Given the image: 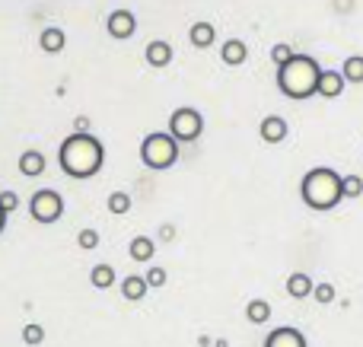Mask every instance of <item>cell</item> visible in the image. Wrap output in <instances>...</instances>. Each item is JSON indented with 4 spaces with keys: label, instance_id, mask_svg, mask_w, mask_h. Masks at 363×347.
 Here are the masks:
<instances>
[{
    "label": "cell",
    "instance_id": "obj_28",
    "mask_svg": "<svg viewBox=\"0 0 363 347\" xmlns=\"http://www.w3.org/2000/svg\"><path fill=\"white\" fill-rule=\"evenodd\" d=\"M313 297H315V303H322V306L335 303V287H332V284H315Z\"/></svg>",
    "mask_w": 363,
    "mask_h": 347
},
{
    "label": "cell",
    "instance_id": "obj_7",
    "mask_svg": "<svg viewBox=\"0 0 363 347\" xmlns=\"http://www.w3.org/2000/svg\"><path fill=\"white\" fill-rule=\"evenodd\" d=\"M106 29L112 38H131L138 32V16L131 10H112L106 19Z\"/></svg>",
    "mask_w": 363,
    "mask_h": 347
},
{
    "label": "cell",
    "instance_id": "obj_33",
    "mask_svg": "<svg viewBox=\"0 0 363 347\" xmlns=\"http://www.w3.org/2000/svg\"><path fill=\"white\" fill-rule=\"evenodd\" d=\"M213 347H217V344H213Z\"/></svg>",
    "mask_w": 363,
    "mask_h": 347
},
{
    "label": "cell",
    "instance_id": "obj_20",
    "mask_svg": "<svg viewBox=\"0 0 363 347\" xmlns=\"http://www.w3.org/2000/svg\"><path fill=\"white\" fill-rule=\"evenodd\" d=\"M245 319H249L252 325H264L271 319V306L264 303V300H252V303L245 306Z\"/></svg>",
    "mask_w": 363,
    "mask_h": 347
},
{
    "label": "cell",
    "instance_id": "obj_10",
    "mask_svg": "<svg viewBox=\"0 0 363 347\" xmlns=\"http://www.w3.org/2000/svg\"><path fill=\"white\" fill-rule=\"evenodd\" d=\"M45 166H48V159H45L42 150H23V157H19V172H23L26 178L45 176Z\"/></svg>",
    "mask_w": 363,
    "mask_h": 347
},
{
    "label": "cell",
    "instance_id": "obj_19",
    "mask_svg": "<svg viewBox=\"0 0 363 347\" xmlns=\"http://www.w3.org/2000/svg\"><path fill=\"white\" fill-rule=\"evenodd\" d=\"M89 284H93L96 290H108V287L115 284V268L112 265H96L93 271H89Z\"/></svg>",
    "mask_w": 363,
    "mask_h": 347
},
{
    "label": "cell",
    "instance_id": "obj_25",
    "mask_svg": "<svg viewBox=\"0 0 363 347\" xmlns=\"http://www.w3.org/2000/svg\"><path fill=\"white\" fill-rule=\"evenodd\" d=\"M42 341H45V329H42V325H35V322L26 325V329H23V344L26 347H38Z\"/></svg>",
    "mask_w": 363,
    "mask_h": 347
},
{
    "label": "cell",
    "instance_id": "obj_5",
    "mask_svg": "<svg viewBox=\"0 0 363 347\" xmlns=\"http://www.w3.org/2000/svg\"><path fill=\"white\" fill-rule=\"evenodd\" d=\"M29 214L35 223L51 227V223H57L64 217V198L51 188H38L35 195L29 198Z\"/></svg>",
    "mask_w": 363,
    "mask_h": 347
},
{
    "label": "cell",
    "instance_id": "obj_2",
    "mask_svg": "<svg viewBox=\"0 0 363 347\" xmlns=\"http://www.w3.org/2000/svg\"><path fill=\"white\" fill-rule=\"evenodd\" d=\"M322 67L315 64V57L309 55H294L284 67H277V89L287 99H313L315 86H319Z\"/></svg>",
    "mask_w": 363,
    "mask_h": 347
},
{
    "label": "cell",
    "instance_id": "obj_6",
    "mask_svg": "<svg viewBox=\"0 0 363 347\" xmlns=\"http://www.w3.org/2000/svg\"><path fill=\"white\" fill-rule=\"evenodd\" d=\"M201 131H204V118H201L198 108L182 106L169 115V134L179 140V144H191V140H198Z\"/></svg>",
    "mask_w": 363,
    "mask_h": 347
},
{
    "label": "cell",
    "instance_id": "obj_3",
    "mask_svg": "<svg viewBox=\"0 0 363 347\" xmlns=\"http://www.w3.org/2000/svg\"><path fill=\"white\" fill-rule=\"evenodd\" d=\"M300 198L306 207L313 210H335L345 195H341V176L328 166H315L303 176V185H300Z\"/></svg>",
    "mask_w": 363,
    "mask_h": 347
},
{
    "label": "cell",
    "instance_id": "obj_21",
    "mask_svg": "<svg viewBox=\"0 0 363 347\" xmlns=\"http://www.w3.org/2000/svg\"><path fill=\"white\" fill-rule=\"evenodd\" d=\"M341 76H345L347 83H363V55L347 57L345 67H341Z\"/></svg>",
    "mask_w": 363,
    "mask_h": 347
},
{
    "label": "cell",
    "instance_id": "obj_26",
    "mask_svg": "<svg viewBox=\"0 0 363 347\" xmlns=\"http://www.w3.org/2000/svg\"><path fill=\"white\" fill-rule=\"evenodd\" d=\"M294 55H296V51L290 48V45H284V42L271 48V61H274L277 67H284V64H287V61H290V57H294Z\"/></svg>",
    "mask_w": 363,
    "mask_h": 347
},
{
    "label": "cell",
    "instance_id": "obj_13",
    "mask_svg": "<svg viewBox=\"0 0 363 347\" xmlns=\"http://www.w3.org/2000/svg\"><path fill=\"white\" fill-rule=\"evenodd\" d=\"M147 290H150V287H147L144 274H128L125 284H121V297H125L128 303H140V300L147 297Z\"/></svg>",
    "mask_w": 363,
    "mask_h": 347
},
{
    "label": "cell",
    "instance_id": "obj_16",
    "mask_svg": "<svg viewBox=\"0 0 363 347\" xmlns=\"http://www.w3.org/2000/svg\"><path fill=\"white\" fill-rule=\"evenodd\" d=\"M220 57H223V64H230V67H239V64L249 57V48H245V42H239V38H226L223 48H220Z\"/></svg>",
    "mask_w": 363,
    "mask_h": 347
},
{
    "label": "cell",
    "instance_id": "obj_32",
    "mask_svg": "<svg viewBox=\"0 0 363 347\" xmlns=\"http://www.w3.org/2000/svg\"><path fill=\"white\" fill-rule=\"evenodd\" d=\"M6 217H10V214H6V210L0 207V233H4V229H6Z\"/></svg>",
    "mask_w": 363,
    "mask_h": 347
},
{
    "label": "cell",
    "instance_id": "obj_17",
    "mask_svg": "<svg viewBox=\"0 0 363 347\" xmlns=\"http://www.w3.org/2000/svg\"><path fill=\"white\" fill-rule=\"evenodd\" d=\"M64 45H67V38H64V32L57 29V25H48V29H42V35H38V48L48 51V55L64 51Z\"/></svg>",
    "mask_w": 363,
    "mask_h": 347
},
{
    "label": "cell",
    "instance_id": "obj_23",
    "mask_svg": "<svg viewBox=\"0 0 363 347\" xmlns=\"http://www.w3.org/2000/svg\"><path fill=\"white\" fill-rule=\"evenodd\" d=\"M108 210H112V214H128V210H131V195H128V191H112V195H108Z\"/></svg>",
    "mask_w": 363,
    "mask_h": 347
},
{
    "label": "cell",
    "instance_id": "obj_24",
    "mask_svg": "<svg viewBox=\"0 0 363 347\" xmlns=\"http://www.w3.org/2000/svg\"><path fill=\"white\" fill-rule=\"evenodd\" d=\"M77 246H80L83 252H93V249H99V229H93V227L80 229V233H77Z\"/></svg>",
    "mask_w": 363,
    "mask_h": 347
},
{
    "label": "cell",
    "instance_id": "obj_30",
    "mask_svg": "<svg viewBox=\"0 0 363 347\" xmlns=\"http://www.w3.org/2000/svg\"><path fill=\"white\" fill-rule=\"evenodd\" d=\"M74 127H77V131H80V134H86L89 121H86V118H83V115H80V118H77V125H74Z\"/></svg>",
    "mask_w": 363,
    "mask_h": 347
},
{
    "label": "cell",
    "instance_id": "obj_12",
    "mask_svg": "<svg viewBox=\"0 0 363 347\" xmlns=\"http://www.w3.org/2000/svg\"><path fill=\"white\" fill-rule=\"evenodd\" d=\"M144 57H147V64H150V67H169V64H172V45L163 42V38H157V42L147 45Z\"/></svg>",
    "mask_w": 363,
    "mask_h": 347
},
{
    "label": "cell",
    "instance_id": "obj_18",
    "mask_svg": "<svg viewBox=\"0 0 363 347\" xmlns=\"http://www.w3.org/2000/svg\"><path fill=\"white\" fill-rule=\"evenodd\" d=\"M128 255H131L134 261H150L153 255H157V242H153L150 236H134L131 246H128Z\"/></svg>",
    "mask_w": 363,
    "mask_h": 347
},
{
    "label": "cell",
    "instance_id": "obj_11",
    "mask_svg": "<svg viewBox=\"0 0 363 347\" xmlns=\"http://www.w3.org/2000/svg\"><path fill=\"white\" fill-rule=\"evenodd\" d=\"M258 131H262V140L264 144H281L284 137H287V121L281 118V115H268V118H262V127H258Z\"/></svg>",
    "mask_w": 363,
    "mask_h": 347
},
{
    "label": "cell",
    "instance_id": "obj_22",
    "mask_svg": "<svg viewBox=\"0 0 363 347\" xmlns=\"http://www.w3.org/2000/svg\"><path fill=\"white\" fill-rule=\"evenodd\" d=\"M341 195H345V201L360 198L363 195V178L360 176H341Z\"/></svg>",
    "mask_w": 363,
    "mask_h": 347
},
{
    "label": "cell",
    "instance_id": "obj_8",
    "mask_svg": "<svg viewBox=\"0 0 363 347\" xmlns=\"http://www.w3.org/2000/svg\"><path fill=\"white\" fill-rule=\"evenodd\" d=\"M345 76H341V70H322L319 74V86H315V96H322V99H338L341 93H345Z\"/></svg>",
    "mask_w": 363,
    "mask_h": 347
},
{
    "label": "cell",
    "instance_id": "obj_1",
    "mask_svg": "<svg viewBox=\"0 0 363 347\" xmlns=\"http://www.w3.org/2000/svg\"><path fill=\"white\" fill-rule=\"evenodd\" d=\"M57 163H61L64 176L70 178H93L96 172L106 166V147L93 134H70L64 137L61 150H57Z\"/></svg>",
    "mask_w": 363,
    "mask_h": 347
},
{
    "label": "cell",
    "instance_id": "obj_4",
    "mask_svg": "<svg viewBox=\"0 0 363 347\" xmlns=\"http://www.w3.org/2000/svg\"><path fill=\"white\" fill-rule=\"evenodd\" d=\"M140 163L147 169H169V166L179 163V140L172 137L169 131H157V134H147L144 144H140Z\"/></svg>",
    "mask_w": 363,
    "mask_h": 347
},
{
    "label": "cell",
    "instance_id": "obj_14",
    "mask_svg": "<svg viewBox=\"0 0 363 347\" xmlns=\"http://www.w3.org/2000/svg\"><path fill=\"white\" fill-rule=\"evenodd\" d=\"M213 38H217L213 23H194L191 29H188V42H191V48H211Z\"/></svg>",
    "mask_w": 363,
    "mask_h": 347
},
{
    "label": "cell",
    "instance_id": "obj_29",
    "mask_svg": "<svg viewBox=\"0 0 363 347\" xmlns=\"http://www.w3.org/2000/svg\"><path fill=\"white\" fill-rule=\"evenodd\" d=\"M0 207H4L6 214H13V210L19 207V195H16V191H10V188L0 191Z\"/></svg>",
    "mask_w": 363,
    "mask_h": 347
},
{
    "label": "cell",
    "instance_id": "obj_15",
    "mask_svg": "<svg viewBox=\"0 0 363 347\" xmlns=\"http://www.w3.org/2000/svg\"><path fill=\"white\" fill-rule=\"evenodd\" d=\"M313 290H315V284H313V278H309V274L296 271V274H290V278H287V293H290L294 300L313 297Z\"/></svg>",
    "mask_w": 363,
    "mask_h": 347
},
{
    "label": "cell",
    "instance_id": "obj_31",
    "mask_svg": "<svg viewBox=\"0 0 363 347\" xmlns=\"http://www.w3.org/2000/svg\"><path fill=\"white\" fill-rule=\"evenodd\" d=\"M160 236H163V239H166V242H169V239H172V236H176V229H172V227H163V229H160Z\"/></svg>",
    "mask_w": 363,
    "mask_h": 347
},
{
    "label": "cell",
    "instance_id": "obj_9",
    "mask_svg": "<svg viewBox=\"0 0 363 347\" xmlns=\"http://www.w3.org/2000/svg\"><path fill=\"white\" fill-rule=\"evenodd\" d=\"M264 347H306V338H303L300 329L284 325V329H274L268 338H264Z\"/></svg>",
    "mask_w": 363,
    "mask_h": 347
},
{
    "label": "cell",
    "instance_id": "obj_27",
    "mask_svg": "<svg viewBox=\"0 0 363 347\" xmlns=\"http://www.w3.org/2000/svg\"><path fill=\"white\" fill-rule=\"evenodd\" d=\"M144 278H147V287H166V280H169V274H166V268L153 265L150 271L144 274Z\"/></svg>",
    "mask_w": 363,
    "mask_h": 347
}]
</instances>
